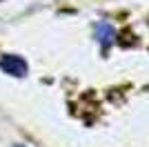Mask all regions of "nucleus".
Instances as JSON below:
<instances>
[{
  "instance_id": "nucleus-2",
  "label": "nucleus",
  "mask_w": 149,
  "mask_h": 147,
  "mask_svg": "<svg viewBox=\"0 0 149 147\" xmlns=\"http://www.w3.org/2000/svg\"><path fill=\"white\" fill-rule=\"evenodd\" d=\"M96 38L100 40V45L102 47H107V45L113 40V27L107 22H98L96 24Z\"/></svg>"
},
{
  "instance_id": "nucleus-3",
  "label": "nucleus",
  "mask_w": 149,
  "mask_h": 147,
  "mask_svg": "<svg viewBox=\"0 0 149 147\" xmlns=\"http://www.w3.org/2000/svg\"><path fill=\"white\" fill-rule=\"evenodd\" d=\"M13 147H25V145H13Z\"/></svg>"
},
{
  "instance_id": "nucleus-1",
  "label": "nucleus",
  "mask_w": 149,
  "mask_h": 147,
  "mask_svg": "<svg viewBox=\"0 0 149 147\" xmlns=\"http://www.w3.org/2000/svg\"><path fill=\"white\" fill-rule=\"evenodd\" d=\"M0 69L13 78H22L27 76V62L25 58H20V56H13V54H2L0 56Z\"/></svg>"
}]
</instances>
